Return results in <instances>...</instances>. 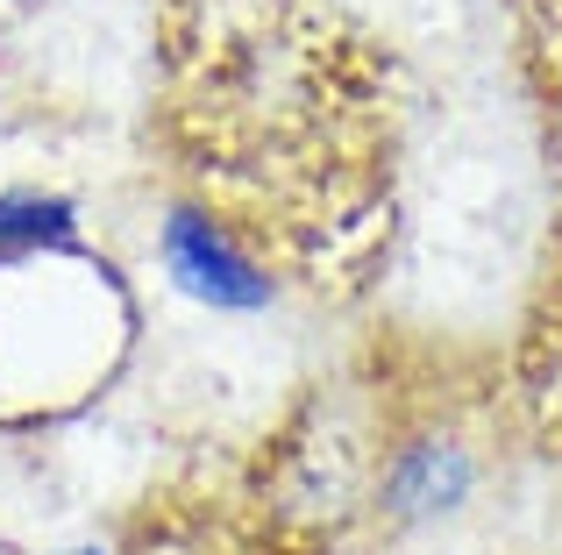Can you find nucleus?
Segmentation results:
<instances>
[{
	"label": "nucleus",
	"instance_id": "obj_5",
	"mask_svg": "<svg viewBox=\"0 0 562 555\" xmlns=\"http://www.w3.org/2000/svg\"><path fill=\"white\" fill-rule=\"evenodd\" d=\"M57 555H114L108 542H71V548H57Z\"/></svg>",
	"mask_w": 562,
	"mask_h": 555
},
{
	"label": "nucleus",
	"instance_id": "obj_2",
	"mask_svg": "<svg viewBox=\"0 0 562 555\" xmlns=\"http://www.w3.org/2000/svg\"><path fill=\"white\" fill-rule=\"evenodd\" d=\"M477 491H484V434L463 428L456 414H420L384 434L363 506L392 534H420L463 520L477 506Z\"/></svg>",
	"mask_w": 562,
	"mask_h": 555
},
{
	"label": "nucleus",
	"instance_id": "obj_4",
	"mask_svg": "<svg viewBox=\"0 0 562 555\" xmlns=\"http://www.w3.org/2000/svg\"><path fill=\"white\" fill-rule=\"evenodd\" d=\"M527 406L549 414L555 442H562V278L549 285V314L527 335Z\"/></svg>",
	"mask_w": 562,
	"mask_h": 555
},
{
	"label": "nucleus",
	"instance_id": "obj_1",
	"mask_svg": "<svg viewBox=\"0 0 562 555\" xmlns=\"http://www.w3.org/2000/svg\"><path fill=\"white\" fill-rule=\"evenodd\" d=\"M157 278H165L171 299H186L206 320H257L285 299V278L257 250L243 222L214 200H171L157 214Z\"/></svg>",
	"mask_w": 562,
	"mask_h": 555
},
{
	"label": "nucleus",
	"instance_id": "obj_3",
	"mask_svg": "<svg viewBox=\"0 0 562 555\" xmlns=\"http://www.w3.org/2000/svg\"><path fill=\"white\" fill-rule=\"evenodd\" d=\"M86 242V207L57 185H0V271L43 264V257H79Z\"/></svg>",
	"mask_w": 562,
	"mask_h": 555
},
{
	"label": "nucleus",
	"instance_id": "obj_6",
	"mask_svg": "<svg viewBox=\"0 0 562 555\" xmlns=\"http://www.w3.org/2000/svg\"><path fill=\"white\" fill-rule=\"evenodd\" d=\"M0 8H43V0H0Z\"/></svg>",
	"mask_w": 562,
	"mask_h": 555
}]
</instances>
